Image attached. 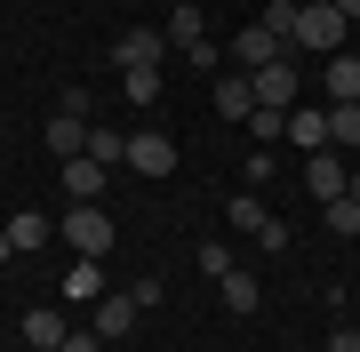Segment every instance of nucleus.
I'll return each instance as SVG.
<instances>
[{
	"label": "nucleus",
	"mask_w": 360,
	"mask_h": 352,
	"mask_svg": "<svg viewBox=\"0 0 360 352\" xmlns=\"http://www.w3.org/2000/svg\"><path fill=\"white\" fill-rule=\"evenodd\" d=\"M248 184H272V144H257V152H248V169H240Z\"/></svg>",
	"instance_id": "nucleus-26"
},
{
	"label": "nucleus",
	"mask_w": 360,
	"mask_h": 352,
	"mask_svg": "<svg viewBox=\"0 0 360 352\" xmlns=\"http://www.w3.org/2000/svg\"><path fill=\"white\" fill-rule=\"evenodd\" d=\"M56 233L72 240V256H104V248H112V216H104V200H72Z\"/></svg>",
	"instance_id": "nucleus-2"
},
{
	"label": "nucleus",
	"mask_w": 360,
	"mask_h": 352,
	"mask_svg": "<svg viewBox=\"0 0 360 352\" xmlns=\"http://www.w3.org/2000/svg\"><path fill=\"white\" fill-rule=\"evenodd\" d=\"M217 112L224 120H248V112H257V80H248V72H217Z\"/></svg>",
	"instance_id": "nucleus-11"
},
{
	"label": "nucleus",
	"mask_w": 360,
	"mask_h": 352,
	"mask_svg": "<svg viewBox=\"0 0 360 352\" xmlns=\"http://www.w3.org/2000/svg\"><path fill=\"white\" fill-rule=\"evenodd\" d=\"M160 32H168V48H184V56L208 40V25H200V8H193V0H176V8H168V25H160Z\"/></svg>",
	"instance_id": "nucleus-14"
},
{
	"label": "nucleus",
	"mask_w": 360,
	"mask_h": 352,
	"mask_svg": "<svg viewBox=\"0 0 360 352\" xmlns=\"http://www.w3.org/2000/svg\"><path fill=\"white\" fill-rule=\"evenodd\" d=\"M232 233H248V240H264V248H288V224L272 216L257 193H232Z\"/></svg>",
	"instance_id": "nucleus-6"
},
{
	"label": "nucleus",
	"mask_w": 360,
	"mask_h": 352,
	"mask_svg": "<svg viewBox=\"0 0 360 352\" xmlns=\"http://www.w3.org/2000/svg\"><path fill=\"white\" fill-rule=\"evenodd\" d=\"M129 169L136 176H168V169H176V144H168L160 129H136L129 136Z\"/></svg>",
	"instance_id": "nucleus-7"
},
{
	"label": "nucleus",
	"mask_w": 360,
	"mask_h": 352,
	"mask_svg": "<svg viewBox=\"0 0 360 352\" xmlns=\"http://www.w3.org/2000/svg\"><path fill=\"white\" fill-rule=\"evenodd\" d=\"M136 313H144L136 296H104V304H96V337H104V344H120V337L136 328Z\"/></svg>",
	"instance_id": "nucleus-15"
},
{
	"label": "nucleus",
	"mask_w": 360,
	"mask_h": 352,
	"mask_svg": "<svg viewBox=\"0 0 360 352\" xmlns=\"http://www.w3.org/2000/svg\"><path fill=\"white\" fill-rule=\"evenodd\" d=\"M65 337H72V328H65V313H56V304H32V313H25V344H32V352H56Z\"/></svg>",
	"instance_id": "nucleus-12"
},
{
	"label": "nucleus",
	"mask_w": 360,
	"mask_h": 352,
	"mask_svg": "<svg viewBox=\"0 0 360 352\" xmlns=\"http://www.w3.org/2000/svg\"><path fill=\"white\" fill-rule=\"evenodd\" d=\"M336 16H345V25H360V0H336Z\"/></svg>",
	"instance_id": "nucleus-29"
},
{
	"label": "nucleus",
	"mask_w": 360,
	"mask_h": 352,
	"mask_svg": "<svg viewBox=\"0 0 360 352\" xmlns=\"http://www.w3.org/2000/svg\"><path fill=\"white\" fill-rule=\"evenodd\" d=\"M296 8H304V0H272V8H264V32L288 40V32H296Z\"/></svg>",
	"instance_id": "nucleus-25"
},
{
	"label": "nucleus",
	"mask_w": 360,
	"mask_h": 352,
	"mask_svg": "<svg viewBox=\"0 0 360 352\" xmlns=\"http://www.w3.org/2000/svg\"><path fill=\"white\" fill-rule=\"evenodd\" d=\"M65 296H72V304H96V296H104V273H96V256H80L72 273H65Z\"/></svg>",
	"instance_id": "nucleus-19"
},
{
	"label": "nucleus",
	"mask_w": 360,
	"mask_h": 352,
	"mask_svg": "<svg viewBox=\"0 0 360 352\" xmlns=\"http://www.w3.org/2000/svg\"><path fill=\"white\" fill-rule=\"evenodd\" d=\"M345 193H352V200H360V169H352V184H345Z\"/></svg>",
	"instance_id": "nucleus-31"
},
{
	"label": "nucleus",
	"mask_w": 360,
	"mask_h": 352,
	"mask_svg": "<svg viewBox=\"0 0 360 352\" xmlns=\"http://www.w3.org/2000/svg\"><path fill=\"white\" fill-rule=\"evenodd\" d=\"M49 152H56V160L89 152V120H80V112H56V120H49Z\"/></svg>",
	"instance_id": "nucleus-16"
},
{
	"label": "nucleus",
	"mask_w": 360,
	"mask_h": 352,
	"mask_svg": "<svg viewBox=\"0 0 360 352\" xmlns=\"http://www.w3.org/2000/svg\"><path fill=\"white\" fill-rule=\"evenodd\" d=\"M120 96L129 105H160V72H120Z\"/></svg>",
	"instance_id": "nucleus-24"
},
{
	"label": "nucleus",
	"mask_w": 360,
	"mask_h": 352,
	"mask_svg": "<svg viewBox=\"0 0 360 352\" xmlns=\"http://www.w3.org/2000/svg\"><path fill=\"white\" fill-rule=\"evenodd\" d=\"M224 304H232V313H257V304H264L257 273H240V264H232V273H224Z\"/></svg>",
	"instance_id": "nucleus-21"
},
{
	"label": "nucleus",
	"mask_w": 360,
	"mask_h": 352,
	"mask_svg": "<svg viewBox=\"0 0 360 352\" xmlns=\"http://www.w3.org/2000/svg\"><path fill=\"white\" fill-rule=\"evenodd\" d=\"M321 224H328L336 240H352V233H360V200H352V193H345V200H328V209H321Z\"/></svg>",
	"instance_id": "nucleus-22"
},
{
	"label": "nucleus",
	"mask_w": 360,
	"mask_h": 352,
	"mask_svg": "<svg viewBox=\"0 0 360 352\" xmlns=\"http://www.w3.org/2000/svg\"><path fill=\"white\" fill-rule=\"evenodd\" d=\"M8 256H16V248H8V233H0V264H8Z\"/></svg>",
	"instance_id": "nucleus-30"
},
{
	"label": "nucleus",
	"mask_w": 360,
	"mask_h": 352,
	"mask_svg": "<svg viewBox=\"0 0 360 352\" xmlns=\"http://www.w3.org/2000/svg\"><path fill=\"white\" fill-rule=\"evenodd\" d=\"M281 56H288L281 32H264V25H240V32H232V72H264V65H281Z\"/></svg>",
	"instance_id": "nucleus-5"
},
{
	"label": "nucleus",
	"mask_w": 360,
	"mask_h": 352,
	"mask_svg": "<svg viewBox=\"0 0 360 352\" xmlns=\"http://www.w3.org/2000/svg\"><path fill=\"white\" fill-rule=\"evenodd\" d=\"M248 80H257V105H272V112L296 105V65H288V56H281V65H264V72H248Z\"/></svg>",
	"instance_id": "nucleus-10"
},
{
	"label": "nucleus",
	"mask_w": 360,
	"mask_h": 352,
	"mask_svg": "<svg viewBox=\"0 0 360 352\" xmlns=\"http://www.w3.org/2000/svg\"><path fill=\"white\" fill-rule=\"evenodd\" d=\"M321 80H328V105H360V56L352 48H336L321 65Z\"/></svg>",
	"instance_id": "nucleus-9"
},
{
	"label": "nucleus",
	"mask_w": 360,
	"mask_h": 352,
	"mask_svg": "<svg viewBox=\"0 0 360 352\" xmlns=\"http://www.w3.org/2000/svg\"><path fill=\"white\" fill-rule=\"evenodd\" d=\"M89 160H104V169H129V136H120V129H96V120H89Z\"/></svg>",
	"instance_id": "nucleus-18"
},
{
	"label": "nucleus",
	"mask_w": 360,
	"mask_h": 352,
	"mask_svg": "<svg viewBox=\"0 0 360 352\" xmlns=\"http://www.w3.org/2000/svg\"><path fill=\"white\" fill-rule=\"evenodd\" d=\"M288 144H296V160L321 152V144H328V112H288Z\"/></svg>",
	"instance_id": "nucleus-17"
},
{
	"label": "nucleus",
	"mask_w": 360,
	"mask_h": 352,
	"mask_svg": "<svg viewBox=\"0 0 360 352\" xmlns=\"http://www.w3.org/2000/svg\"><path fill=\"white\" fill-rule=\"evenodd\" d=\"M248 136H257V144H288V112L257 105V112H248Z\"/></svg>",
	"instance_id": "nucleus-23"
},
{
	"label": "nucleus",
	"mask_w": 360,
	"mask_h": 352,
	"mask_svg": "<svg viewBox=\"0 0 360 352\" xmlns=\"http://www.w3.org/2000/svg\"><path fill=\"white\" fill-rule=\"evenodd\" d=\"M104 176H112V169H104V160H89V152L65 160V193H72V200H104Z\"/></svg>",
	"instance_id": "nucleus-13"
},
{
	"label": "nucleus",
	"mask_w": 360,
	"mask_h": 352,
	"mask_svg": "<svg viewBox=\"0 0 360 352\" xmlns=\"http://www.w3.org/2000/svg\"><path fill=\"white\" fill-rule=\"evenodd\" d=\"M328 144L336 152H360V105H328Z\"/></svg>",
	"instance_id": "nucleus-20"
},
{
	"label": "nucleus",
	"mask_w": 360,
	"mask_h": 352,
	"mask_svg": "<svg viewBox=\"0 0 360 352\" xmlns=\"http://www.w3.org/2000/svg\"><path fill=\"white\" fill-rule=\"evenodd\" d=\"M0 233H8V248H16V256H32V248H49V240H56V224L40 216V209H16Z\"/></svg>",
	"instance_id": "nucleus-8"
},
{
	"label": "nucleus",
	"mask_w": 360,
	"mask_h": 352,
	"mask_svg": "<svg viewBox=\"0 0 360 352\" xmlns=\"http://www.w3.org/2000/svg\"><path fill=\"white\" fill-rule=\"evenodd\" d=\"M296 184H304L312 200H345V184H352V169H345V152H336V144H321V152H304V169H296Z\"/></svg>",
	"instance_id": "nucleus-4"
},
{
	"label": "nucleus",
	"mask_w": 360,
	"mask_h": 352,
	"mask_svg": "<svg viewBox=\"0 0 360 352\" xmlns=\"http://www.w3.org/2000/svg\"><path fill=\"white\" fill-rule=\"evenodd\" d=\"M56 352H104V337H65Z\"/></svg>",
	"instance_id": "nucleus-28"
},
{
	"label": "nucleus",
	"mask_w": 360,
	"mask_h": 352,
	"mask_svg": "<svg viewBox=\"0 0 360 352\" xmlns=\"http://www.w3.org/2000/svg\"><path fill=\"white\" fill-rule=\"evenodd\" d=\"M345 16H336V0H304V8H296V32H288V48H321V56H336L345 48Z\"/></svg>",
	"instance_id": "nucleus-1"
},
{
	"label": "nucleus",
	"mask_w": 360,
	"mask_h": 352,
	"mask_svg": "<svg viewBox=\"0 0 360 352\" xmlns=\"http://www.w3.org/2000/svg\"><path fill=\"white\" fill-rule=\"evenodd\" d=\"M328 352H360V328L345 320V328H336V337H328Z\"/></svg>",
	"instance_id": "nucleus-27"
},
{
	"label": "nucleus",
	"mask_w": 360,
	"mask_h": 352,
	"mask_svg": "<svg viewBox=\"0 0 360 352\" xmlns=\"http://www.w3.org/2000/svg\"><path fill=\"white\" fill-rule=\"evenodd\" d=\"M104 56H112V72H160L168 32H160V25H129V32L112 40V48H104Z\"/></svg>",
	"instance_id": "nucleus-3"
}]
</instances>
